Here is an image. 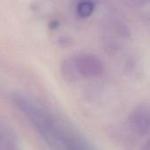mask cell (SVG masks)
<instances>
[{"instance_id":"6da1fadb","label":"cell","mask_w":150,"mask_h":150,"mask_svg":"<svg viewBox=\"0 0 150 150\" xmlns=\"http://www.w3.org/2000/svg\"><path fill=\"white\" fill-rule=\"evenodd\" d=\"M13 101L52 150H94L64 121L37 101L22 95H15Z\"/></svg>"},{"instance_id":"7a4b0ae2","label":"cell","mask_w":150,"mask_h":150,"mask_svg":"<svg viewBox=\"0 0 150 150\" xmlns=\"http://www.w3.org/2000/svg\"><path fill=\"white\" fill-rule=\"evenodd\" d=\"M72 63L77 78L83 77H97L104 72V64L97 56L91 54H80L71 57Z\"/></svg>"},{"instance_id":"3957f363","label":"cell","mask_w":150,"mask_h":150,"mask_svg":"<svg viewBox=\"0 0 150 150\" xmlns=\"http://www.w3.org/2000/svg\"><path fill=\"white\" fill-rule=\"evenodd\" d=\"M130 123L133 128L141 134L149 132V111L146 105H142L134 110L130 117Z\"/></svg>"},{"instance_id":"277c9868","label":"cell","mask_w":150,"mask_h":150,"mask_svg":"<svg viewBox=\"0 0 150 150\" xmlns=\"http://www.w3.org/2000/svg\"><path fill=\"white\" fill-rule=\"evenodd\" d=\"M0 150H18L15 136L2 122H0Z\"/></svg>"},{"instance_id":"5b68a950","label":"cell","mask_w":150,"mask_h":150,"mask_svg":"<svg viewBox=\"0 0 150 150\" xmlns=\"http://www.w3.org/2000/svg\"><path fill=\"white\" fill-rule=\"evenodd\" d=\"M95 10V4L91 0H81L76 7V11L79 17L88 18L90 17Z\"/></svg>"},{"instance_id":"8992f818","label":"cell","mask_w":150,"mask_h":150,"mask_svg":"<svg viewBox=\"0 0 150 150\" xmlns=\"http://www.w3.org/2000/svg\"><path fill=\"white\" fill-rule=\"evenodd\" d=\"M59 25H60V22L58 20H51V22L49 24V27H50V29H56V28H58Z\"/></svg>"}]
</instances>
